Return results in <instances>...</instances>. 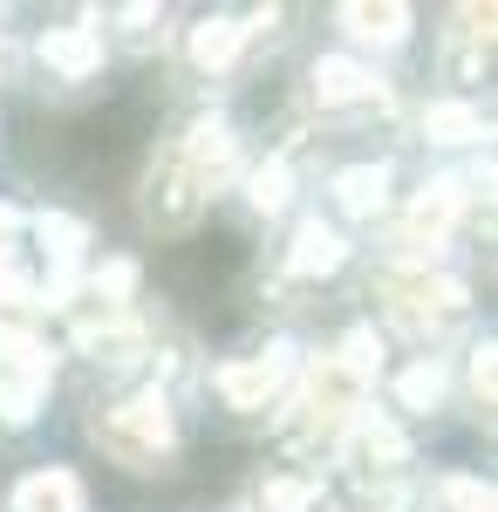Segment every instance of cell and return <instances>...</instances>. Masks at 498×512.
<instances>
[{"mask_svg":"<svg viewBox=\"0 0 498 512\" xmlns=\"http://www.w3.org/2000/svg\"><path fill=\"white\" fill-rule=\"evenodd\" d=\"M96 437H103V451L123 458L130 472H151L157 458L171 451V410H164V396H130V403H116L96 417Z\"/></svg>","mask_w":498,"mask_h":512,"instance_id":"cell-1","label":"cell"},{"mask_svg":"<svg viewBox=\"0 0 498 512\" xmlns=\"http://www.w3.org/2000/svg\"><path fill=\"white\" fill-rule=\"evenodd\" d=\"M362 390H369V369H355L348 355H328L314 376H307V396H301V437H342L355 424V410H362Z\"/></svg>","mask_w":498,"mask_h":512,"instance_id":"cell-2","label":"cell"},{"mask_svg":"<svg viewBox=\"0 0 498 512\" xmlns=\"http://www.w3.org/2000/svg\"><path fill=\"white\" fill-rule=\"evenodd\" d=\"M287 376H294V349L273 342V349L253 355V362H226V369H219V396H226L232 410H267V396L280 390Z\"/></svg>","mask_w":498,"mask_h":512,"instance_id":"cell-3","label":"cell"},{"mask_svg":"<svg viewBox=\"0 0 498 512\" xmlns=\"http://www.w3.org/2000/svg\"><path fill=\"white\" fill-rule=\"evenodd\" d=\"M389 301H396V315L410 321V328H437V321H451L464 308V287L458 280H430V274H389Z\"/></svg>","mask_w":498,"mask_h":512,"instance_id":"cell-4","label":"cell"},{"mask_svg":"<svg viewBox=\"0 0 498 512\" xmlns=\"http://www.w3.org/2000/svg\"><path fill=\"white\" fill-rule=\"evenodd\" d=\"M198 198H205V171H198L185 151H171V158L151 171V198H144V205H151V219H164V226H185L198 212Z\"/></svg>","mask_w":498,"mask_h":512,"instance_id":"cell-5","label":"cell"},{"mask_svg":"<svg viewBox=\"0 0 498 512\" xmlns=\"http://www.w3.org/2000/svg\"><path fill=\"white\" fill-rule=\"evenodd\" d=\"M458 205H464V185H458V178H437V185H430V192H423L417 205H410V219H403V246H410V253L437 246V239L451 233Z\"/></svg>","mask_w":498,"mask_h":512,"instance_id":"cell-6","label":"cell"},{"mask_svg":"<svg viewBox=\"0 0 498 512\" xmlns=\"http://www.w3.org/2000/svg\"><path fill=\"white\" fill-rule=\"evenodd\" d=\"M41 62L62 69V76H89V69L103 62V41L89 35V28H48V35H41Z\"/></svg>","mask_w":498,"mask_h":512,"instance_id":"cell-7","label":"cell"},{"mask_svg":"<svg viewBox=\"0 0 498 512\" xmlns=\"http://www.w3.org/2000/svg\"><path fill=\"white\" fill-rule=\"evenodd\" d=\"M14 512H82V485L69 472H35L14 485Z\"/></svg>","mask_w":498,"mask_h":512,"instance_id":"cell-8","label":"cell"},{"mask_svg":"<svg viewBox=\"0 0 498 512\" xmlns=\"http://www.w3.org/2000/svg\"><path fill=\"white\" fill-rule=\"evenodd\" d=\"M314 96L321 103H355V96H369V69L348 62V55H321L314 62Z\"/></svg>","mask_w":498,"mask_h":512,"instance_id":"cell-9","label":"cell"},{"mask_svg":"<svg viewBox=\"0 0 498 512\" xmlns=\"http://www.w3.org/2000/svg\"><path fill=\"white\" fill-rule=\"evenodd\" d=\"M342 21L355 28V35H369V41H403V35H410V7H396V0H383V7H369V0H348Z\"/></svg>","mask_w":498,"mask_h":512,"instance_id":"cell-10","label":"cell"},{"mask_svg":"<svg viewBox=\"0 0 498 512\" xmlns=\"http://www.w3.org/2000/svg\"><path fill=\"white\" fill-rule=\"evenodd\" d=\"M342 239L328 233V226H321V219H307L301 233H294V274H335V267H342Z\"/></svg>","mask_w":498,"mask_h":512,"instance_id":"cell-11","label":"cell"},{"mask_svg":"<svg viewBox=\"0 0 498 512\" xmlns=\"http://www.w3.org/2000/svg\"><path fill=\"white\" fill-rule=\"evenodd\" d=\"M335 192H342V205L355 219H369V212H383V198H389V171L383 164H355V171L335 178Z\"/></svg>","mask_w":498,"mask_h":512,"instance_id":"cell-12","label":"cell"},{"mask_svg":"<svg viewBox=\"0 0 498 512\" xmlns=\"http://www.w3.org/2000/svg\"><path fill=\"white\" fill-rule=\"evenodd\" d=\"M239 41H246L239 21H205V28H192V62L198 69H226L232 55H239Z\"/></svg>","mask_w":498,"mask_h":512,"instance_id":"cell-13","label":"cell"},{"mask_svg":"<svg viewBox=\"0 0 498 512\" xmlns=\"http://www.w3.org/2000/svg\"><path fill=\"white\" fill-rule=\"evenodd\" d=\"M423 130H430L437 144H471V137H485V117H478L471 103H430Z\"/></svg>","mask_w":498,"mask_h":512,"instance_id":"cell-14","label":"cell"},{"mask_svg":"<svg viewBox=\"0 0 498 512\" xmlns=\"http://www.w3.org/2000/svg\"><path fill=\"white\" fill-rule=\"evenodd\" d=\"M35 403H41V383H35V376L0 369V417H7V424H28V417H35Z\"/></svg>","mask_w":498,"mask_h":512,"instance_id":"cell-15","label":"cell"},{"mask_svg":"<svg viewBox=\"0 0 498 512\" xmlns=\"http://www.w3.org/2000/svg\"><path fill=\"white\" fill-rule=\"evenodd\" d=\"M35 233L48 239V253H55V274H69V260L82 253V226H76V219H62V212H41Z\"/></svg>","mask_w":498,"mask_h":512,"instance_id":"cell-16","label":"cell"},{"mask_svg":"<svg viewBox=\"0 0 498 512\" xmlns=\"http://www.w3.org/2000/svg\"><path fill=\"white\" fill-rule=\"evenodd\" d=\"M355 451H362V458H383V465H396L410 444H403V431H396V424H383V417H362V424H355Z\"/></svg>","mask_w":498,"mask_h":512,"instance_id":"cell-17","label":"cell"},{"mask_svg":"<svg viewBox=\"0 0 498 512\" xmlns=\"http://www.w3.org/2000/svg\"><path fill=\"white\" fill-rule=\"evenodd\" d=\"M396 396H403L410 410H430V403L444 396V369H437V362H417V369H403V383H396Z\"/></svg>","mask_w":498,"mask_h":512,"instance_id":"cell-18","label":"cell"},{"mask_svg":"<svg viewBox=\"0 0 498 512\" xmlns=\"http://www.w3.org/2000/svg\"><path fill=\"white\" fill-rule=\"evenodd\" d=\"M89 287H96V301H103V308H116V301L137 287V260H110V267H96Z\"/></svg>","mask_w":498,"mask_h":512,"instance_id":"cell-19","label":"cell"},{"mask_svg":"<svg viewBox=\"0 0 498 512\" xmlns=\"http://www.w3.org/2000/svg\"><path fill=\"white\" fill-rule=\"evenodd\" d=\"M253 205H260V212H280V205H287V164H260V171H253Z\"/></svg>","mask_w":498,"mask_h":512,"instance_id":"cell-20","label":"cell"},{"mask_svg":"<svg viewBox=\"0 0 498 512\" xmlns=\"http://www.w3.org/2000/svg\"><path fill=\"white\" fill-rule=\"evenodd\" d=\"M444 506L451 512H492V485H478V478H444Z\"/></svg>","mask_w":498,"mask_h":512,"instance_id":"cell-21","label":"cell"},{"mask_svg":"<svg viewBox=\"0 0 498 512\" xmlns=\"http://www.w3.org/2000/svg\"><path fill=\"white\" fill-rule=\"evenodd\" d=\"M314 506V485L307 478H280V485H267V512H307Z\"/></svg>","mask_w":498,"mask_h":512,"instance_id":"cell-22","label":"cell"},{"mask_svg":"<svg viewBox=\"0 0 498 512\" xmlns=\"http://www.w3.org/2000/svg\"><path fill=\"white\" fill-rule=\"evenodd\" d=\"M471 383H478V396L492 403V349H478V355H471Z\"/></svg>","mask_w":498,"mask_h":512,"instance_id":"cell-23","label":"cell"},{"mask_svg":"<svg viewBox=\"0 0 498 512\" xmlns=\"http://www.w3.org/2000/svg\"><path fill=\"white\" fill-rule=\"evenodd\" d=\"M14 226H21V212H14V205H0V239L14 233Z\"/></svg>","mask_w":498,"mask_h":512,"instance_id":"cell-24","label":"cell"}]
</instances>
